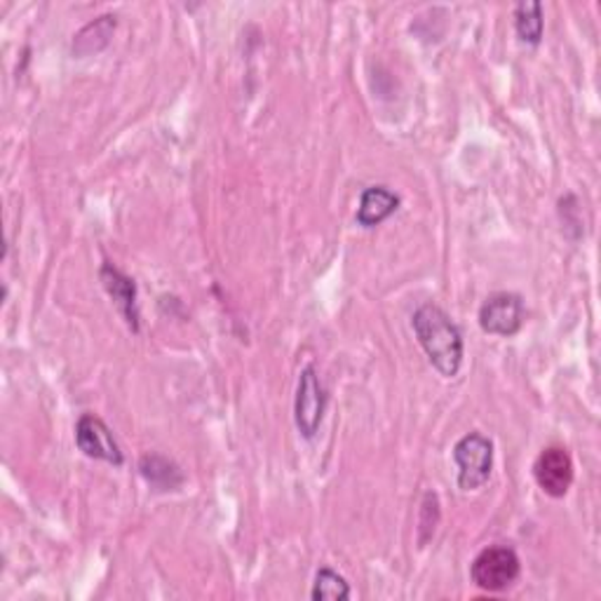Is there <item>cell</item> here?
Segmentation results:
<instances>
[{
  "instance_id": "obj_9",
  "label": "cell",
  "mask_w": 601,
  "mask_h": 601,
  "mask_svg": "<svg viewBox=\"0 0 601 601\" xmlns=\"http://www.w3.org/2000/svg\"><path fill=\"white\" fill-rule=\"evenodd\" d=\"M400 207V198L385 186H372L362 193L358 207V224L364 228H374L383 224L387 217H393Z\"/></svg>"
},
{
  "instance_id": "obj_3",
  "label": "cell",
  "mask_w": 601,
  "mask_h": 601,
  "mask_svg": "<svg viewBox=\"0 0 601 601\" xmlns=\"http://www.w3.org/2000/svg\"><path fill=\"white\" fill-rule=\"evenodd\" d=\"M521 573V564L519 557L512 548H487L481 550L473 567H470V576L473 583L484 590V592H502L517 583V578Z\"/></svg>"
},
{
  "instance_id": "obj_4",
  "label": "cell",
  "mask_w": 601,
  "mask_h": 601,
  "mask_svg": "<svg viewBox=\"0 0 601 601\" xmlns=\"http://www.w3.org/2000/svg\"><path fill=\"white\" fill-rule=\"evenodd\" d=\"M324 406H327L324 385L318 376L315 366L308 364L299 376L297 402H294L297 428L305 439H313L318 435L322 416H324Z\"/></svg>"
},
{
  "instance_id": "obj_7",
  "label": "cell",
  "mask_w": 601,
  "mask_h": 601,
  "mask_svg": "<svg viewBox=\"0 0 601 601\" xmlns=\"http://www.w3.org/2000/svg\"><path fill=\"white\" fill-rule=\"evenodd\" d=\"M538 487L552 498H564L573 484V460L564 447L542 449L533 463Z\"/></svg>"
},
{
  "instance_id": "obj_5",
  "label": "cell",
  "mask_w": 601,
  "mask_h": 601,
  "mask_svg": "<svg viewBox=\"0 0 601 601\" xmlns=\"http://www.w3.org/2000/svg\"><path fill=\"white\" fill-rule=\"evenodd\" d=\"M525 301L512 292H498L479 308V327L494 336H515L525 324Z\"/></svg>"
},
{
  "instance_id": "obj_1",
  "label": "cell",
  "mask_w": 601,
  "mask_h": 601,
  "mask_svg": "<svg viewBox=\"0 0 601 601\" xmlns=\"http://www.w3.org/2000/svg\"><path fill=\"white\" fill-rule=\"evenodd\" d=\"M412 327L435 370L444 379H454L463 364V336L454 320L439 305L425 303L414 313Z\"/></svg>"
},
{
  "instance_id": "obj_2",
  "label": "cell",
  "mask_w": 601,
  "mask_h": 601,
  "mask_svg": "<svg viewBox=\"0 0 601 601\" xmlns=\"http://www.w3.org/2000/svg\"><path fill=\"white\" fill-rule=\"evenodd\" d=\"M454 460L458 465V487L463 491H477L491 477L494 444L481 433H468L456 442Z\"/></svg>"
},
{
  "instance_id": "obj_14",
  "label": "cell",
  "mask_w": 601,
  "mask_h": 601,
  "mask_svg": "<svg viewBox=\"0 0 601 601\" xmlns=\"http://www.w3.org/2000/svg\"><path fill=\"white\" fill-rule=\"evenodd\" d=\"M421 546H425L428 542L437 529V521H439V500L433 491L425 494L423 498V508H421Z\"/></svg>"
},
{
  "instance_id": "obj_12",
  "label": "cell",
  "mask_w": 601,
  "mask_h": 601,
  "mask_svg": "<svg viewBox=\"0 0 601 601\" xmlns=\"http://www.w3.org/2000/svg\"><path fill=\"white\" fill-rule=\"evenodd\" d=\"M542 6L540 3H519L515 8V29L521 43L538 45L542 38Z\"/></svg>"
},
{
  "instance_id": "obj_10",
  "label": "cell",
  "mask_w": 601,
  "mask_h": 601,
  "mask_svg": "<svg viewBox=\"0 0 601 601\" xmlns=\"http://www.w3.org/2000/svg\"><path fill=\"white\" fill-rule=\"evenodd\" d=\"M139 470L155 491H179L184 487V475L179 470V465L165 456L158 454L144 456L139 463Z\"/></svg>"
},
{
  "instance_id": "obj_8",
  "label": "cell",
  "mask_w": 601,
  "mask_h": 601,
  "mask_svg": "<svg viewBox=\"0 0 601 601\" xmlns=\"http://www.w3.org/2000/svg\"><path fill=\"white\" fill-rule=\"evenodd\" d=\"M102 282L106 287L108 297L113 299L115 308L121 310V315L125 318L127 327L132 329V332H139V303H137V284H134V280L106 261L102 266Z\"/></svg>"
},
{
  "instance_id": "obj_13",
  "label": "cell",
  "mask_w": 601,
  "mask_h": 601,
  "mask_svg": "<svg viewBox=\"0 0 601 601\" xmlns=\"http://www.w3.org/2000/svg\"><path fill=\"white\" fill-rule=\"evenodd\" d=\"M313 597L315 601H345L351 599V586L345 583V578L339 576L332 569H320L315 576V586H313Z\"/></svg>"
},
{
  "instance_id": "obj_6",
  "label": "cell",
  "mask_w": 601,
  "mask_h": 601,
  "mask_svg": "<svg viewBox=\"0 0 601 601\" xmlns=\"http://www.w3.org/2000/svg\"><path fill=\"white\" fill-rule=\"evenodd\" d=\"M75 444L87 458L106 460V463L115 465V468H121V465L125 463V456L118 447V442H115L111 428L100 416H94V414H85V416L77 418Z\"/></svg>"
},
{
  "instance_id": "obj_11",
  "label": "cell",
  "mask_w": 601,
  "mask_h": 601,
  "mask_svg": "<svg viewBox=\"0 0 601 601\" xmlns=\"http://www.w3.org/2000/svg\"><path fill=\"white\" fill-rule=\"evenodd\" d=\"M115 31V17L104 14L100 19H94L92 24H87L81 33L75 35L73 41V54L77 56H87L92 52H100L102 48H106L111 33Z\"/></svg>"
}]
</instances>
